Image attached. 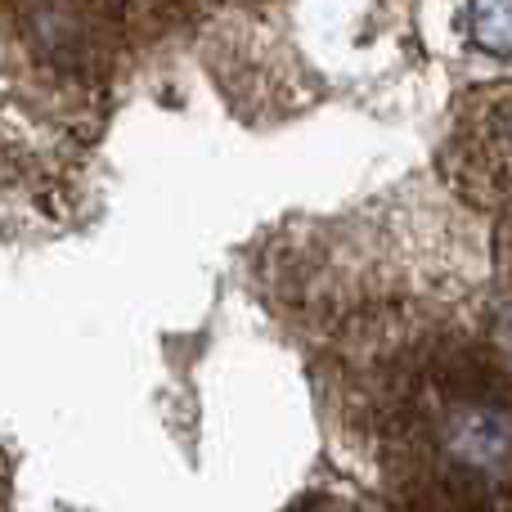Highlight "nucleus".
<instances>
[{"mask_svg": "<svg viewBox=\"0 0 512 512\" xmlns=\"http://www.w3.org/2000/svg\"><path fill=\"white\" fill-rule=\"evenodd\" d=\"M468 27H472V41H477L481 50L504 59L512 50V0H472Z\"/></svg>", "mask_w": 512, "mask_h": 512, "instance_id": "1", "label": "nucleus"}]
</instances>
